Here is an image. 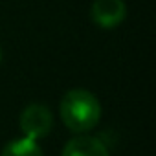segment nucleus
<instances>
[{
	"mask_svg": "<svg viewBox=\"0 0 156 156\" xmlns=\"http://www.w3.org/2000/svg\"><path fill=\"white\" fill-rule=\"evenodd\" d=\"M59 112L62 123L72 132H88L101 118V105L92 92L85 88H73L61 99Z\"/></svg>",
	"mask_w": 156,
	"mask_h": 156,
	"instance_id": "f257e3e1",
	"label": "nucleus"
},
{
	"mask_svg": "<svg viewBox=\"0 0 156 156\" xmlns=\"http://www.w3.org/2000/svg\"><path fill=\"white\" fill-rule=\"evenodd\" d=\"M51 127H53V116L50 108L42 103H31L20 114V130L24 132V136L31 140L46 138L51 132Z\"/></svg>",
	"mask_w": 156,
	"mask_h": 156,
	"instance_id": "f03ea898",
	"label": "nucleus"
},
{
	"mask_svg": "<svg viewBox=\"0 0 156 156\" xmlns=\"http://www.w3.org/2000/svg\"><path fill=\"white\" fill-rule=\"evenodd\" d=\"M0 61H2V50H0Z\"/></svg>",
	"mask_w": 156,
	"mask_h": 156,
	"instance_id": "423d86ee",
	"label": "nucleus"
},
{
	"mask_svg": "<svg viewBox=\"0 0 156 156\" xmlns=\"http://www.w3.org/2000/svg\"><path fill=\"white\" fill-rule=\"evenodd\" d=\"M61 156H110L107 145L94 136H75L72 138Z\"/></svg>",
	"mask_w": 156,
	"mask_h": 156,
	"instance_id": "20e7f679",
	"label": "nucleus"
},
{
	"mask_svg": "<svg viewBox=\"0 0 156 156\" xmlns=\"http://www.w3.org/2000/svg\"><path fill=\"white\" fill-rule=\"evenodd\" d=\"M90 15L98 26L105 30H112L125 20L127 8L123 0H96L92 4Z\"/></svg>",
	"mask_w": 156,
	"mask_h": 156,
	"instance_id": "7ed1b4c3",
	"label": "nucleus"
},
{
	"mask_svg": "<svg viewBox=\"0 0 156 156\" xmlns=\"http://www.w3.org/2000/svg\"><path fill=\"white\" fill-rule=\"evenodd\" d=\"M0 156H44L41 147L37 145V140H31L28 136L9 141Z\"/></svg>",
	"mask_w": 156,
	"mask_h": 156,
	"instance_id": "39448f33",
	"label": "nucleus"
}]
</instances>
